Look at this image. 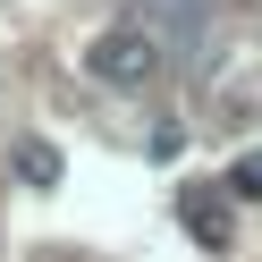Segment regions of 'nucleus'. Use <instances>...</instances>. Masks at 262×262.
I'll list each match as a JSON object with an SVG mask.
<instances>
[{
    "label": "nucleus",
    "mask_w": 262,
    "mask_h": 262,
    "mask_svg": "<svg viewBox=\"0 0 262 262\" xmlns=\"http://www.w3.org/2000/svg\"><path fill=\"white\" fill-rule=\"evenodd\" d=\"M186 220H194V237H211V245L228 237V220H220V203H203V194H194V203H186Z\"/></svg>",
    "instance_id": "obj_4"
},
{
    "label": "nucleus",
    "mask_w": 262,
    "mask_h": 262,
    "mask_svg": "<svg viewBox=\"0 0 262 262\" xmlns=\"http://www.w3.org/2000/svg\"><path fill=\"white\" fill-rule=\"evenodd\" d=\"M85 68H93V85L144 93V85H161L169 51H161V34H144V26H110V34H93V42H85Z\"/></svg>",
    "instance_id": "obj_1"
},
{
    "label": "nucleus",
    "mask_w": 262,
    "mask_h": 262,
    "mask_svg": "<svg viewBox=\"0 0 262 262\" xmlns=\"http://www.w3.org/2000/svg\"><path fill=\"white\" fill-rule=\"evenodd\" d=\"M17 169L34 178V186H51V178H59V161H51V144H42V136H26V144H17Z\"/></svg>",
    "instance_id": "obj_3"
},
{
    "label": "nucleus",
    "mask_w": 262,
    "mask_h": 262,
    "mask_svg": "<svg viewBox=\"0 0 262 262\" xmlns=\"http://www.w3.org/2000/svg\"><path fill=\"white\" fill-rule=\"evenodd\" d=\"M136 26L161 34L169 59H203L211 34H220V0H136Z\"/></svg>",
    "instance_id": "obj_2"
},
{
    "label": "nucleus",
    "mask_w": 262,
    "mask_h": 262,
    "mask_svg": "<svg viewBox=\"0 0 262 262\" xmlns=\"http://www.w3.org/2000/svg\"><path fill=\"white\" fill-rule=\"evenodd\" d=\"M237 194H262V161H245V169H237Z\"/></svg>",
    "instance_id": "obj_5"
}]
</instances>
